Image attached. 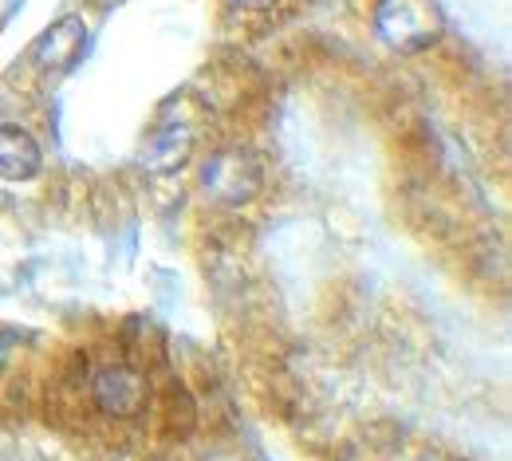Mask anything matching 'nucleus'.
Returning <instances> with one entry per match:
<instances>
[{"label":"nucleus","mask_w":512,"mask_h":461,"mask_svg":"<svg viewBox=\"0 0 512 461\" xmlns=\"http://www.w3.org/2000/svg\"><path fill=\"white\" fill-rule=\"evenodd\" d=\"M446 16L434 0H379L375 8V32L390 52L418 56L442 40Z\"/></svg>","instance_id":"f257e3e1"},{"label":"nucleus","mask_w":512,"mask_h":461,"mask_svg":"<svg viewBox=\"0 0 512 461\" xmlns=\"http://www.w3.org/2000/svg\"><path fill=\"white\" fill-rule=\"evenodd\" d=\"M201 186L205 194L217 201V205H229V209H241V205H253L264 190V166L253 150L245 146H225L217 154L205 158L201 166Z\"/></svg>","instance_id":"f03ea898"},{"label":"nucleus","mask_w":512,"mask_h":461,"mask_svg":"<svg viewBox=\"0 0 512 461\" xmlns=\"http://www.w3.org/2000/svg\"><path fill=\"white\" fill-rule=\"evenodd\" d=\"M197 150V123H193L186 111L170 107L158 127L146 134L142 150H138V166L150 174V178H170L178 174Z\"/></svg>","instance_id":"7ed1b4c3"},{"label":"nucleus","mask_w":512,"mask_h":461,"mask_svg":"<svg viewBox=\"0 0 512 461\" xmlns=\"http://www.w3.org/2000/svg\"><path fill=\"white\" fill-rule=\"evenodd\" d=\"M91 398L107 418H138L146 410L150 383L138 367L130 363H107L95 379H91Z\"/></svg>","instance_id":"20e7f679"},{"label":"nucleus","mask_w":512,"mask_h":461,"mask_svg":"<svg viewBox=\"0 0 512 461\" xmlns=\"http://www.w3.org/2000/svg\"><path fill=\"white\" fill-rule=\"evenodd\" d=\"M87 52V24L79 16H60L56 24H48L36 44H32V64L44 75H67Z\"/></svg>","instance_id":"39448f33"},{"label":"nucleus","mask_w":512,"mask_h":461,"mask_svg":"<svg viewBox=\"0 0 512 461\" xmlns=\"http://www.w3.org/2000/svg\"><path fill=\"white\" fill-rule=\"evenodd\" d=\"M44 170V154L32 131L0 123V182H32Z\"/></svg>","instance_id":"423d86ee"},{"label":"nucleus","mask_w":512,"mask_h":461,"mask_svg":"<svg viewBox=\"0 0 512 461\" xmlns=\"http://www.w3.org/2000/svg\"><path fill=\"white\" fill-rule=\"evenodd\" d=\"M237 4H245V8H268L272 0H237Z\"/></svg>","instance_id":"0eeeda50"},{"label":"nucleus","mask_w":512,"mask_h":461,"mask_svg":"<svg viewBox=\"0 0 512 461\" xmlns=\"http://www.w3.org/2000/svg\"><path fill=\"white\" fill-rule=\"evenodd\" d=\"M414 461H438V458H430V454H422V458H414Z\"/></svg>","instance_id":"6e6552de"}]
</instances>
